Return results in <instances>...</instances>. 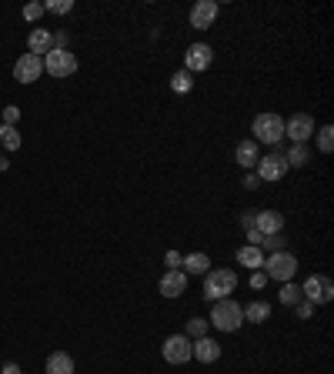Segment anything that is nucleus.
I'll use <instances>...</instances> for the list:
<instances>
[{
	"mask_svg": "<svg viewBox=\"0 0 334 374\" xmlns=\"http://www.w3.org/2000/svg\"><path fill=\"white\" fill-rule=\"evenodd\" d=\"M238 291V274L231 267H214L204 274V301H224V298H234Z\"/></svg>",
	"mask_w": 334,
	"mask_h": 374,
	"instance_id": "obj_1",
	"label": "nucleus"
},
{
	"mask_svg": "<svg viewBox=\"0 0 334 374\" xmlns=\"http://www.w3.org/2000/svg\"><path fill=\"white\" fill-rule=\"evenodd\" d=\"M251 141L254 144H267V148H278L281 141H284V117L281 114H258L254 117V124H251Z\"/></svg>",
	"mask_w": 334,
	"mask_h": 374,
	"instance_id": "obj_2",
	"label": "nucleus"
},
{
	"mask_svg": "<svg viewBox=\"0 0 334 374\" xmlns=\"http://www.w3.org/2000/svg\"><path fill=\"white\" fill-rule=\"evenodd\" d=\"M207 324H214L218 331H227V335H234L238 328L244 324V308L238 304L234 298H224V301H214V308H211V321Z\"/></svg>",
	"mask_w": 334,
	"mask_h": 374,
	"instance_id": "obj_3",
	"label": "nucleus"
},
{
	"mask_svg": "<svg viewBox=\"0 0 334 374\" xmlns=\"http://www.w3.org/2000/svg\"><path fill=\"white\" fill-rule=\"evenodd\" d=\"M264 274L271 280H281V284H288V280L297 274V258L291 251H278V254H267L264 258Z\"/></svg>",
	"mask_w": 334,
	"mask_h": 374,
	"instance_id": "obj_4",
	"label": "nucleus"
},
{
	"mask_svg": "<svg viewBox=\"0 0 334 374\" xmlns=\"http://www.w3.org/2000/svg\"><path fill=\"white\" fill-rule=\"evenodd\" d=\"M301 298L308 301V304H315V308L331 304L334 301V280L324 278V274H311V278L301 284Z\"/></svg>",
	"mask_w": 334,
	"mask_h": 374,
	"instance_id": "obj_5",
	"label": "nucleus"
},
{
	"mask_svg": "<svg viewBox=\"0 0 334 374\" xmlns=\"http://www.w3.org/2000/svg\"><path fill=\"white\" fill-rule=\"evenodd\" d=\"M191 348H194V341L184 335H170L164 337V344H161V355H164L167 364H174V368H181L191 361Z\"/></svg>",
	"mask_w": 334,
	"mask_h": 374,
	"instance_id": "obj_6",
	"label": "nucleus"
},
{
	"mask_svg": "<svg viewBox=\"0 0 334 374\" xmlns=\"http://www.w3.org/2000/svg\"><path fill=\"white\" fill-rule=\"evenodd\" d=\"M284 137H288L291 144H308V141L315 137V117H311V114H291V117L284 121Z\"/></svg>",
	"mask_w": 334,
	"mask_h": 374,
	"instance_id": "obj_7",
	"label": "nucleus"
},
{
	"mask_svg": "<svg viewBox=\"0 0 334 374\" xmlns=\"http://www.w3.org/2000/svg\"><path fill=\"white\" fill-rule=\"evenodd\" d=\"M254 174H258V181L278 184L281 177L288 174V161H284V154H278V150H271V154H261V161H258V168H254Z\"/></svg>",
	"mask_w": 334,
	"mask_h": 374,
	"instance_id": "obj_8",
	"label": "nucleus"
},
{
	"mask_svg": "<svg viewBox=\"0 0 334 374\" xmlns=\"http://www.w3.org/2000/svg\"><path fill=\"white\" fill-rule=\"evenodd\" d=\"M44 71L57 80H64V77H71L77 71V57L74 51H51V54L44 57Z\"/></svg>",
	"mask_w": 334,
	"mask_h": 374,
	"instance_id": "obj_9",
	"label": "nucleus"
},
{
	"mask_svg": "<svg viewBox=\"0 0 334 374\" xmlns=\"http://www.w3.org/2000/svg\"><path fill=\"white\" fill-rule=\"evenodd\" d=\"M218 14H221V3H218V0H197V3L191 7L187 20H191L194 30H207V27L218 20Z\"/></svg>",
	"mask_w": 334,
	"mask_h": 374,
	"instance_id": "obj_10",
	"label": "nucleus"
},
{
	"mask_svg": "<svg viewBox=\"0 0 334 374\" xmlns=\"http://www.w3.org/2000/svg\"><path fill=\"white\" fill-rule=\"evenodd\" d=\"M214 64V51L207 47V44H191L184 54V71L187 74H201V71H207Z\"/></svg>",
	"mask_w": 334,
	"mask_h": 374,
	"instance_id": "obj_11",
	"label": "nucleus"
},
{
	"mask_svg": "<svg viewBox=\"0 0 334 374\" xmlns=\"http://www.w3.org/2000/svg\"><path fill=\"white\" fill-rule=\"evenodd\" d=\"M44 77V60L34 54H20V60L14 64V80L17 84H34Z\"/></svg>",
	"mask_w": 334,
	"mask_h": 374,
	"instance_id": "obj_12",
	"label": "nucleus"
},
{
	"mask_svg": "<svg viewBox=\"0 0 334 374\" xmlns=\"http://www.w3.org/2000/svg\"><path fill=\"white\" fill-rule=\"evenodd\" d=\"M157 291H161V298H181L187 291V274L184 271H164L157 280Z\"/></svg>",
	"mask_w": 334,
	"mask_h": 374,
	"instance_id": "obj_13",
	"label": "nucleus"
},
{
	"mask_svg": "<svg viewBox=\"0 0 334 374\" xmlns=\"http://www.w3.org/2000/svg\"><path fill=\"white\" fill-rule=\"evenodd\" d=\"M54 51V34L47 30V27H34L30 30V37H27V54H34V57H44Z\"/></svg>",
	"mask_w": 334,
	"mask_h": 374,
	"instance_id": "obj_14",
	"label": "nucleus"
},
{
	"mask_svg": "<svg viewBox=\"0 0 334 374\" xmlns=\"http://www.w3.org/2000/svg\"><path fill=\"white\" fill-rule=\"evenodd\" d=\"M191 357L201 361V364H214V361L221 357V341H214V337H197L194 348H191Z\"/></svg>",
	"mask_w": 334,
	"mask_h": 374,
	"instance_id": "obj_15",
	"label": "nucleus"
},
{
	"mask_svg": "<svg viewBox=\"0 0 334 374\" xmlns=\"http://www.w3.org/2000/svg\"><path fill=\"white\" fill-rule=\"evenodd\" d=\"M254 231H261L264 238H267V234H281V231H284V214H281V211H258Z\"/></svg>",
	"mask_w": 334,
	"mask_h": 374,
	"instance_id": "obj_16",
	"label": "nucleus"
},
{
	"mask_svg": "<svg viewBox=\"0 0 334 374\" xmlns=\"http://www.w3.org/2000/svg\"><path fill=\"white\" fill-rule=\"evenodd\" d=\"M234 161H238V168L244 170H254L258 168V161H261V148L247 137V141H241L238 148H234Z\"/></svg>",
	"mask_w": 334,
	"mask_h": 374,
	"instance_id": "obj_17",
	"label": "nucleus"
},
{
	"mask_svg": "<svg viewBox=\"0 0 334 374\" xmlns=\"http://www.w3.org/2000/svg\"><path fill=\"white\" fill-rule=\"evenodd\" d=\"M181 267H184L187 278H204L207 267H211V258H207L204 251H194V254H187L184 261H181Z\"/></svg>",
	"mask_w": 334,
	"mask_h": 374,
	"instance_id": "obj_18",
	"label": "nucleus"
},
{
	"mask_svg": "<svg viewBox=\"0 0 334 374\" xmlns=\"http://www.w3.org/2000/svg\"><path fill=\"white\" fill-rule=\"evenodd\" d=\"M264 251L261 247H254V244H244V247H238V264L241 267H251V271H261L264 267Z\"/></svg>",
	"mask_w": 334,
	"mask_h": 374,
	"instance_id": "obj_19",
	"label": "nucleus"
},
{
	"mask_svg": "<svg viewBox=\"0 0 334 374\" xmlns=\"http://www.w3.org/2000/svg\"><path fill=\"white\" fill-rule=\"evenodd\" d=\"M47 374H74V357L67 351H54L47 357Z\"/></svg>",
	"mask_w": 334,
	"mask_h": 374,
	"instance_id": "obj_20",
	"label": "nucleus"
},
{
	"mask_svg": "<svg viewBox=\"0 0 334 374\" xmlns=\"http://www.w3.org/2000/svg\"><path fill=\"white\" fill-rule=\"evenodd\" d=\"M267 318H271V304L267 301H251L244 308V321H251V324H264Z\"/></svg>",
	"mask_w": 334,
	"mask_h": 374,
	"instance_id": "obj_21",
	"label": "nucleus"
},
{
	"mask_svg": "<svg viewBox=\"0 0 334 374\" xmlns=\"http://www.w3.org/2000/svg\"><path fill=\"white\" fill-rule=\"evenodd\" d=\"M284 161H288V168H304L311 161V150H308V144H295V148L284 154Z\"/></svg>",
	"mask_w": 334,
	"mask_h": 374,
	"instance_id": "obj_22",
	"label": "nucleus"
},
{
	"mask_svg": "<svg viewBox=\"0 0 334 374\" xmlns=\"http://www.w3.org/2000/svg\"><path fill=\"white\" fill-rule=\"evenodd\" d=\"M281 304H288V308H295L297 301H304L301 298V284H295V280H288V284H281V294H278Z\"/></svg>",
	"mask_w": 334,
	"mask_h": 374,
	"instance_id": "obj_23",
	"label": "nucleus"
},
{
	"mask_svg": "<svg viewBox=\"0 0 334 374\" xmlns=\"http://www.w3.org/2000/svg\"><path fill=\"white\" fill-rule=\"evenodd\" d=\"M0 148L7 150H20V131L10 124H0Z\"/></svg>",
	"mask_w": 334,
	"mask_h": 374,
	"instance_id": "obj_24",
	"label": "nucleus"
},
{
	"mask_svg": "<svg viewBox=\"0 0 334 374\" xmlns=\"http://www.w3.org/2000/svg\"><path fill=\"white\" fill-rule=\"evenodd\" d=\"M170 91H174V93H191V91H194V74L177 71V74L170 77Z\"/></svg>",
	"mask_w": 334,
	"mask_h": 374,
	"instance_id": "obj_25",
	"label": "nucleus"
},
{
	"mask_svg": "<svg viewBox=\"0 0 334 374\" xmlns=\"http://www.w3.org/2000/svg\"><path fill=\"white\" fill-rule=\"evenodd\" d=\"M317 150H321V154H331L334 150V127L331 124H324V127L317 131Z\"/></svg>",
	"mask_w": 334,
	"mask_h": 374,
	"instance_id": "obj_26",
	"label": "nucleus"
},
{
	"mask_svg": "<svg viewBox=\"0 0 334 374\" xmlns=\"http://www.w3.org/2000/svg\"><path fill=\"white\" fill-rule=\"evenodd\" d=\"M184 337H191V341H197V337H207V318H191V321H187Z\"/></svg>",
	"mask_w": 334,
	"mask_h": 374,
	"instance_id": "obj_27",
	"label": "nucleus"
},
{
	"mask_svg": "<svg viewBox=\"0 0 334 374\" xmlns=\"http://www.w3.org/2000/svg\"><path fill=\"white\" fill-rule=\"evenodd\" d=\"M258 247H261V251H271V254H278V251H288V247H284V234H267V238H264Z\"/></svg>",
	"mask_w": 334,
	"mask_h": 374,
	"instance_id": "obj_28",
	"label": "nucleus"
},
{
	"mask_svg": "<svg viewBox=\"0 0 334 374\" xmlns=\"http://www.w3.org/2000/svg\"><path fill=\"white\" fill-rule=\"evenodd\" d=\"M44 10H51V14H71L74 10V0H44Z\"/></svg>",
	"mask_w": 334,
	"mask_h": 374,
	"instance_id": "obj_29",
	"label": "nucleus"
},
{
	"mask_svg": "<svg viewBox=\"0 0 334 374\" xmlns=\"http://www.w3.org/2000/svg\"><path fill=\"white\" fill-rule=\"evenodd\" d=\"M17 121H20V107L17 104H7V107H3V124L17 127Z\"/></svg>",
	"mask_w": 334,
	"mask_h": 374,
	"instance_id": "obj_30",
	"label": "nucleus"
},
{
	"mask_svg": "<svg viewBox=\"0 0 334 374\" xmlns=\"http://www.w3.org/2000/svg\"><path fill=\"white\" fill-rule=\"evenodd\" d=\"M181 261H184V258H181L177 251H167V254H164V264H167V271H181Z\"/></svg>",
	"mask_w": 334,
	"mask_h": 374,
	"instance_id": "obj_31",
	"label": "nucleus"
},
{
	"mask_svg": "<svg viewBox=\"0 0 334 374\" xmlns=\"http://www.w3.org/2000/svg\"><path fill=\"white\" fill-rule=\"evenodd\" d=\"M295 311H297V318L304 321V318H311V314H315V304H308V301H297Z\"/></svg>",
	"mask_w": 334,
	"mask_h": 374,
	"instance_id": "obj_32",
	"label": "nucleus"
},
{
	"mask_svg": "<svg viewBox=\"0 0 334 374\" xmlns=\"http://www.w3.org/2000/svg\"><path fill=\"white\" fill-rule=\"evenodd\" d=\"M44 14V3H27L24 7V20H37Z\"/></svg>",
	"mask_w": 334,
	"mask_h": 374,
	"instance_id": "obj_33",
	"label": "nucleus"
},
{
	"mask_svg": "<svg viewBox=\"0 0 334 374\" xmlns=\"http://www.w3.org/2000/svg\"><path fill=\"white\" fill-rule=\"evenodd\" d=\"M264 284H267V274H264V271H254V274H251V287H254V291H264Z\"/></svg>",
	"mask_w": 334,
	"mask_h": 374,
	"instance_id": "obj_34",
	"label": "nucleus"
},
{
	"mask_svg": "<svg viewBox=\"0 0 334 374\" xmlns=\"http://www.w3.org/2000/svg\"><path fill=\"white\" fill-rule=\"evenodd\" d=\"M254 217H258V211H244V217H241L244 231H247V227H254Z\"/></svg>",
	"mask_w": 334,
	"mask_h": 374,
	"instance_id": "obj_35",
	"label": "nucleus"
},
{
	"mask_svg": "<svg viewBox=\"0 0 334 374\" xmlns=\"http://www.w3.org/2000/svg\"><path fill=\"white\" fill-rule=\"evenodd\" d=\"M261 241H264V234H261V231H254V227H247V244H254V247H258Z\"/></svg>",
	"mask_w": 334,
	"mask_h": 374,
	"instance_id": "obj_36",
	"label": "nucleus"
},
{
	"mask_svg": "<svg viewBox=\"0 0 334 374\" xmlns=\"http://www.w3.org/2000/svg\"><path fill=\"white\" fill-rule=\"evenodd\" d=\"M258 184H261V181H258V174H254V170H247V177H244V187H247V190H254Z\"/></svg>",
	"mask_w": 334,
	"mask_h": 374,
	"instance_id": "obj_37",
	"label": "nucleus"
},
{
	"mask_svg": "<svg viewBox=\"0 0 334 374\" xmlns=\"http://www.w3.org/2000/svg\"><path fill=\"white\" fill-rule=\"evenodd\" d=\"M0 374H20V368L14 364V361H7V364H3V371H0Z\"/></svg>",
	"mask_w": 334,
	"mask_h": 374,
	"instance_id": "obj_38",
	"label": "nucleus"
},
{
	"mask_svg": "<svg viewBox=\"0 0 334 374\" xmlns=\"http://www.w3.org/2000/svg\"><path fill=\"white\" fill-rule=\"evenodd\" d=\"M10 168V161H7V157H0V170H7Z\"/></svg>",
	"mask_w": 334,
	"mask_h": 374,
	"instance_id": "obj_39",
	"label": "nucleus"
}]
</instances>
